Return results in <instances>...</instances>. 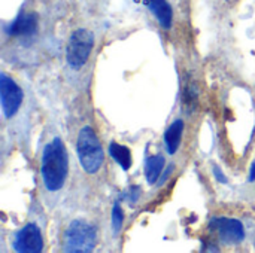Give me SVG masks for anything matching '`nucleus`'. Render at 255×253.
<instances>
[{"label":"nucleus","instance_id":"nucleus-4","mask_svg":"<svg viewBox=\"0 0 255 253\" xmlns=\"http://www.w3.org/2000/svg\"><path fill=\"white\" fill-rule=\"evenodd\" d=\"M93 45H94V37L88 30L85 28L75 30L70 34L66 48V58L69 66L73 69H81L88 61L90 54L93 51Z\"/></svg>","mask_w":255,"mask_h":253},{"label":"nucleus","instance_id":"nucleus-10","mask_svg":"<svg viewBox=\"0 0 255 253\" xmlns=\"http://www.w3.org/2000/svg\"><path fill=\"white\" fill-rule=\"evenodd\" d=\"M182 131H184V122L182 119H176L164 133V145L166 149L170 155H173L181 143V137H182Z\"/></svg>","mask_w":255,"mask_h":253},{"label":"nucleus","instance_id":"nucleus-2","mask_svg":"<svg viewBox=\"0 0 255 253\" xmlns=\"http://www.w3.org/2000/svg\"><path fill=\"white\" fill-rule=\"evenodd\" d=\"M76 152H78L79 163L87 173L94 174L100 170L105 160V152L97 134L91 127L87 125L79 131L78 142H76Z\"/></svg>","mask_w":255,"mask_h":253},{"label":"nucleus","instance_id":"nucleus-15","mask_svg":"<svg viewBox=\"0 0 255 253\" xmlns=\"http://www.w3.org/2000/svg\"><path fill=\"white\" fill-rule=\"evenodd\" d=\"M214 173H215V177H217L221 183H227V179L223 176V171H221L218 167H215V169H214Z\"/></svg>","mask_w":255,"mask_h":253},{"label":"nucleus","instance_id":"nucleus-7","mask_svg":"<svg viewBox=\"0 0 255 253\" xmlns=\"http://www.w3.org/2000/svg\"><path fill=\"white\" fill-rule=\"evenodd\" d=\"M43 249V239L36 224L21 228L13 239V251L18 253H39Z\"/></svg>","mask_w":255,"mask_h":253},{"label":"nucleus","instance_id":"nucleus-3","mask_svg":"<svg viewBox=\"0 0 255 253\" xmlns=\"http://www.w3.org/2000/svg\"><path fill=\"white\" fill-rule=\"evenodd\" d=\"M97 243V230L85 221H73L63 239V249L69 253L91 252Z\"/></svg>","mask_w":255,"mask_h":253},{"label":"nucleus","instance_id":"nucleus-5","mask_svg":"<svg viewBox=\"0 0 255 253\" xmlns=\"http://www.w3.org/2000/svg\"><path fill=\"white\" fill-rule=\"evenodd\" d=\"M0 103L4 118H12L22 103V91L7 75H0Z\"/></svg>","mask_w":255,"mask_h":253},{"label":"nucleus","instance_id":"nucleus-6","mask_svg":"<svg viewBox=\"0 0 255 253\" xmlns=\"http://www.w3.org/2000/svg\"><path fill=\"white\" fill-rule=\"evenodd\" d=\"M211 230L215 231L220 240L226 245H239L245 239V228L238 219L217 218L211 222Z\"/></svg>","mask_w":255,"mask_h":253},{"label":"nucleus","instance_id":"nucleus-16","mask_svg":"<svg viewBox=\"0 0 255 253\" xmlns=\"http://www.w3.org/2000/svg\"><path fill=\"white\" fill-rule=\"evenodd\" d=\"M250 182H254L255 180V161L254 164L251 166V170H250V177H248Z\"/></svg>","mask_w":255,"mask_h":253},{"label":"nucleus","instance_id":"nucleus-13","mask_svg":"<svg viewBox=\"0 0 255 253\" xmlns=\"http://www.w3.org/2000/svg\"><path fill=\"white\" fill-rule=\"evenodd\" d=\"M123 221H124V215H123V210H121L120 203L117 201L114 204V209H112V227H114L115 234L120 233V230L123 227Z\"/></svg>","mask_w":255,"mask_h":253},{"label":"nucleus","instance_id":"nucleus-14","mask_svg":"<svg viewBox=\"0 0 255 253\" xmlns=\"http://www.w3.org/2000/svg\"><path fill=\"white\" fill-rule=\"evenodd\" d=\"M139 194H140L139 186H131V188H130V191H128V201H130L131 204H134V203H136V200L139 198Z\"/></svg>","mask_w":255,"mask_h":253},{"label":"nucleus","instance_id":"nucleus-11","mask_svg":"<svg viewBox=\"0 0 255 253\" xmlns=\"http://www.w3.org/2000/svg\"><path fill=\"white\" fill-rule=\"evenodd\" d=\"M164 157L163 155H154L146 158L145 161V177L148 180L149 185H155V182L158 180L163 169H164Z\"/></svg>","mask_w":255,"mask_h":253},{"label":"nucleus","instance_id":"nucleus-12","mask_svg":"<svg viewBox=\"0 0 255 253\" xmlns=\"http://www.w3.org/2000/svg\"><path fill=\"white\" fill-rule=\"evenodd\" d=\"M109 154L123 170L127 171L131 167V154H130V149L127 146H123L120 143L112 142L109 145Z\"/></svg>","mask_w":255,"mask_h":253},{"label":"nucleus","instance_id":"nucleus-8","mask_svg":"<svg viewBox=\"0 0 255 253\" xmlns=\"http://www.w3.org/2000/svg\"><path fill=\"white\" fill-rule=\"evenodd\" d=\"M39 27V16L36 12H19V15L9 24L7 34L9 36H21L30 37L37 31Z\"/></svg>","mask_w":255,"mask_h":253},{"label":"nucleus","instance_id":"nucleus-9","mask_svg":"<svg viewBox=\"0 0 255 253\" xmlns=\"http://www.w3.org/2000/svg\"><path fill=\"white\" fill-rule=\"evenodd\" d=\"M146 6L164 30H169L172 27L173 10L166 0H146Z\"/></svg>","mask_w":255,"mask_h":253},{"label":"nucleus","instance_id":"nucleus-1","mask_svg":"<svg viewBox=\"0 0 255 253\" xmlns=\"http://www.w3.org/2000/svg\"><path fill=\"white\" fill-rule=\"evenodd\" d=\"M69 173V157L66 146L60 137H55L48 143L42 154L40 174L43 185L48 191H60L67 179Z\"/></svg>","mask_w":255,"mask_h":253}]
</instances>
